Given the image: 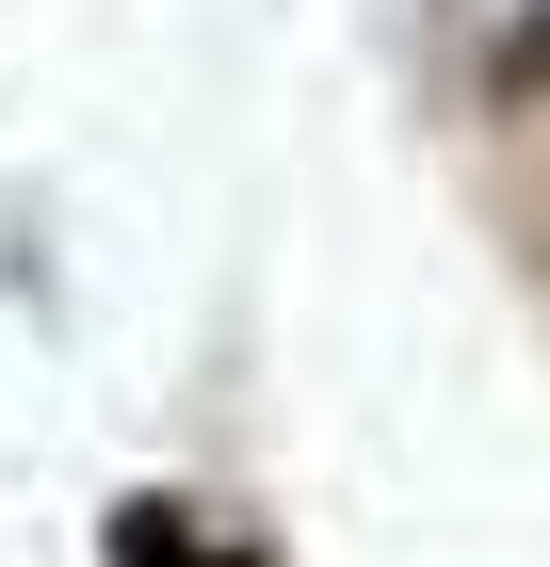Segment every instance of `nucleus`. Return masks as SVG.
<instances>
[{
	"instance_id": "nucleus-1",
	"label": "nucleus",
	"mask_w": 550,
	"mask_h": 567,
	"mask_svg": "<svg viewBox=\"0 0 550 567\" xmlns=\"http://www.w3.org/2000/svg\"><path fill=\"white\" fill-rule=\"evenodd\" d=\"M518 82H550V0H535V17L502 33V97H518Z\"/></svg>"
}]
</instances>
